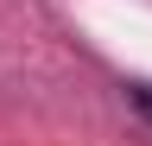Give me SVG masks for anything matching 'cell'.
<instances>
[{
	"mask_svg": "<svg viewBox=\"0 0 152 146\" xmlns=\"http://www.w3.org/2000/svg\"><path fill=\"white\" fill-rule=\"evenodd\" d=\"M133 102H140V108H146V114H152V89H133Z\"/></svg>",
	"mask_w": 152,
	"mask_h": 146,
	"instance_id": "6da1fadb",
	"label": "cell"
}]
</instances>
